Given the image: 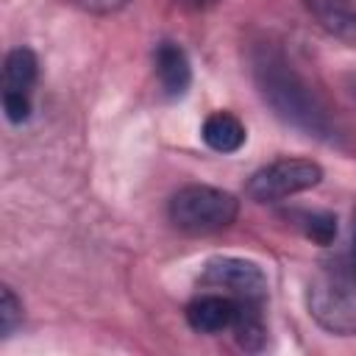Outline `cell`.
<instances>
[{
  "label": "cell",
  "instance_id": "6da1fadb",
  "mask_svg": "<svg viewBox=\"0 0 356 356\" xmlns=\"http://www.w3.org/2000/svg\"><path fill=\"white\" fill-rule=\"evenodd\" d=\"M253 81L264 103L289 125L306 131L317 139H337L339 128L320 95L303 81V75L289 64L278 44H256L250 53Z\"/></svg>",
  "mask_w": 356,
  "mask_h": 356
},
{
  "label": "cell",
  "instance_id": "7a4b0ae2",
  "mask_svg": "<svg viewBox=\"0 0 356 356\" xmlns=\"http://www.w3.org/2000/svg\"><path fill=\"white\" fill-rule=\"evenodd\" d=\"M306 306L314 323L337 337L356 334V250L320 264L306 289Z\"/></svg>",
  "mask_w": 356,
  "mask_h": 356
},
{
  "label": "cell",
  "instance_id": "3957f363",
  "mask_svg": "<svg viewBox=\"0 0 356 356\" xmlns=\"http://www.w3.org/2000/svg\"><path fill=\"white\" fill-rule=\"evenodd\" d=\"M170 222L184 234H217L228 228L239 214V200L217 186L189 184L170 197Z\"/></svg>",
  "mask_w": 356,
  "mask_h": 356
},
{
  "label": "cell",
  "instance_id": "277c9868",
  "mask_svg": "<svg viewBox=\"0 0 356 356\" xmlns=\"http://www.w3.org/2000/svg\"><path fill=\"white\" fill-rule=\"evenodd\" d=\"M323 181V167L312 159H278L256 170L245 186L248 197L256 203H275L306 192Z\"/></svg>",
  "mask_w": 356,
  "mask_h": 356
},
{
  "label": "cell",
  "instance_id": "5b68a950",
  "mask_svg": "<svg viewBox=\"0 0 356 356\" xmlns=\"http://www.w3.org/2000/svg\"><path fill=\"white\" fill-rule=\"evenodd\" d=\"M203 289H220L225 295H234L245 306L264 309L267 300V278L256 261L236 259V256H222L211 259L200 275Z\"/></svg>",
  "mask_w": 356,
  "mask_h": 356
},
{
  "label": "cell",
  "instance_id": "8992f818",
  "mask_svg": "<svg viewBox=\"0 0 356 356\" xmlns=\"http://www.w3.org/2000/svg\"><path fill=\"white\" fill-rule=\"evenodd\" d=\"M39 78V58L31 47H14L3 61V108L11 122L31 117V92Z\"/></svg>",
  "mask_w": 356,
  "mask_h": 356
},
{
  "label": "cell",
  "instance_id": "52a82bcc",
  "mask_svg": "<svg viewBox=\"0 0 356 356\" xmlns=\"http://www.w3.org/2000/svg\"><path fill=\"white\" fill-rule=\"evenodd\" d=\"M153 64H156V75H159L164 95L184 97L192 83V64H189L186 50L175 42H161L153 53Z\"/></svg>",
  "mask_w": 356,
  "mask_h": 356
},
{
  "label": "cell",
  "instance_id": "ba28073f",
  "mask_svg": "<svg viewBox=\"0 0 356 356\" xmlns=\"http://www.w3.org/2000/svg\"><path fill=\"white\" fill-rule=\"evenodd\" d=\"M317 25L339 42L356 44V3L353 0H303Z\"/></svg>",
  "mask_w": 356,
  "mask_h": 356
},
{
  "label": "cell",
  "instance_id": "9c48e42d",
  "mask_svg": "<svg viewBox=\"0 0 356 356\" xmlns=\"http://www.w3.org/2000/svg\"><path fill=\"white\" fill-rule=\"evenodd\" d=\"M200 136H203L206 147H211L214 153H236L245 145L248 131L239 122V117H234L228 111H214L203 120Z\"/></svg>",
  "mask_w": 356,
  "mask_h": 356
},
{
  "label": "cell",
  "instance_id": "30bf717a",
  "mask_svg": "<svg viewBox=\"0 0 356 356\" xmlns=\"http://www.w3.org/2000/svg\"><path fill=\"white\" fill-rule=\"evenodd\" d=\"M303 217V234L317 245H331L337 236V217L328 211H306Z\"/></svg>",
  "mask_w": 356,
  "mask_h": 356
},
{
  "label": "cell",
  "instance_id": "8fae6325",
  "mask_svg": "<svg viewBox=\"0 0 356 356\" xmlns=\"http://www.w3.org/2000/svg\"><path fill=\"white\" fill-rule=\"evenodd\" d=\"M19 323H22V303L17 300L11 286H3V298H0V334L8 337Z\"/></svg>",
  "mask_w": 356,
  "mask_h": 356
},
{
  "label": "cell",
  "instance_id": "7c38bea8",
  "mask_svg": "<svg viewBox=\"0 0 356 356\" xmlns=\"http://www.w3.org/2000/svg\"><path fill=\"white\" fill-rule=\"evenodd\" d=\"M72 3L81 6V8L89 11V14H111V11L125 8L131 0H72Z\"/></svg>",
  "mask_w": 356,
  "mask_h": 356
},
{
  "label": "cell",
  "instance_id": "4fadbf2b",
  "mask_svg": "<svg viewBox=\"0 0 356 356\" xmlns=\"http://www.w3.org/2000/svg\"><path fill=\"white\" fill-rule=\"evenodd\" d=\"M181 6H186V8H206V6H211L214 0H178Z\"/></svg>",
  "mask_w": 356,
  "mask_h": 356
},
{
  "label": "cell",
  "instance_id": "5bb4252c",
  "mask_svg": "<svg viewBox=\"0 0 356 356\" xmlns=\"http://www.w3.org/2000/svg\"><path fill=\"white\" fill-rule=\"evenodd\" d=\"M350 248L356 250V211H353V236H350Z\"/></svg>",
  "mask_w": 356,
  "mask_h": 356
},
{
  "label": "cell",
  "instance_id": "9a60e30c",
  "mask_svg": "<svg viewBox=\"0 0 356 356\" xmlns=\"http://www.w3.org/2000/svg\"><path fill=\"white\" fill-rule=\"evenodd\" d=\"M350 92H353V97H356V78L350 81Z\"/></svg>",
  "mask_w": 356,
  "mask_h": 356
}]
</instances>
